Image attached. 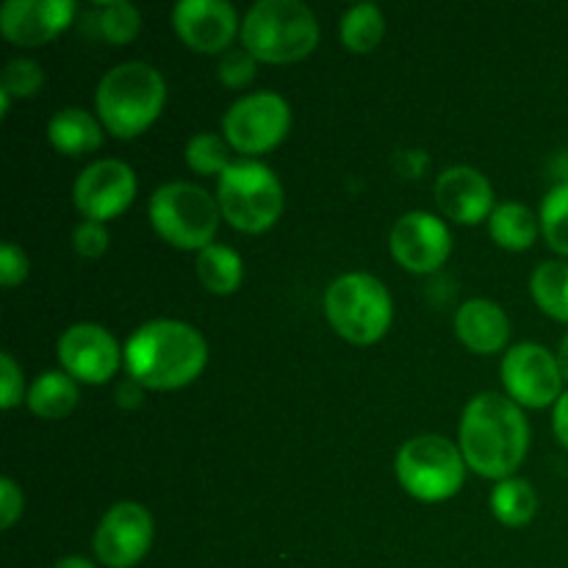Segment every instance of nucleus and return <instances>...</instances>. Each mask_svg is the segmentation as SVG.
Segmentation results:
<instances>
[{
	"label": "nucleus",
	"mask_w": 568,
	"mask_h": 568,
	"mask_svg": "<svg viewBox=\"0 0 568 568\" xmlns=\"http://www.w3.org/2000/svg\"><path fill=\"white\" fill-rule=\"evenodd\" d=\"M458 447L466 466L486 480H508L525 464L530 425L508 394H477L464 408Z\"/></svg>",
	"instance_id": "obj_1"
},
{
	"label": "nucleus",
	"mask_w": 568,
	"mask_h": 568,
	"mask_svg": "<svg viewBox=\"0 0 568 568\" xmlns=\"http://www.w3.org/2000/svg\"><path fill=\"white\" fill-rule=\"evenodd\" d=\"M122 364L131 381L150 392H175L203 375L209 344L203 333L181 320L144 322L125 342Z\"/></svg>",
	"instance_id": "obj_2"
},
{
	"label": "nucleus",
	"mask_w": 568,
	"mask_h": 568,
	"mask_svg": "<svg viewBox=\"0 0 568 568\" xmlns=\"http://www.w3.org/2000/svg\"><path fill=\"white\" fill-rule=\"evenodd\" d=\"M166 81L148 61H122L98 83L94 109L105 131L116 139H136L161 116Z\"/></svg>",
	"instance_id": "obj_3"
},
{
	"label": "nucleus",
	"mask_w": 568,
	"mask_h": 568,
	"mask_svg": "<svg viewBox=\"0 0 568 568\" xmlns=\"http://www.w3.org/2000/svg\"><path fill=\"white\" fill-rule=\"evenodd\" d=\"M316 14L300 0H258L244 14L242 44L255 61L294 64L320 44Z\"/></svg>",
	"instance_id": "obj_4"
},
{
	"label": "nucleus",
	"mask_w": 568,
	"mask_h": 568,
	"mask_svg": "<svg viewBox=\"0 0 568 568\" xmlns=\"http://www.w3.org/2000/svg\"><path fill=\"white\" fill-rule=\"evenodd\" d=\"M325 316L333 331L355 347L377 344L394 320V303L386 283L366 272H347L325 292Z\"/></svg>",
	"instance_id": "obj_5"
},
{
	"label": "nucleus",
	"mask_w": 568,
	"mask_h": 568,
	"mask_svg": "<svg viewBox=\"0 0 568 568\" xmlns=\"http://www.w3.org/2000/svg\"><path fill=\"white\" fill-rule=\"evenodd\" d=\"M148 216L153 231L175 250L200 253L214 244L222 211L216 197L189 181H172L150 194Z\"/></svg>",
	"instance_id": "obj_6"
},
{
	"label": "nucleus",
	"mask_w": 568,
	"mask_h": 568,
	"mask_svg": "<svg viewBox=\"0 0 568 568\" xmlns=\"http://www.w3.org/2000/svg\"><path fill=\"white\" fill-rule=\"evenodd\" d=\"M222 220L242 233H264L281 220L286 192L281 178L261 161H233L216 181Z\"/></svg>",
	"instance_id": "obj_7"
},
{
	"label": "nucleus",
	"mask_w": 568,
	"mask_h": 568,
	"mask_svg": "<svg viewBox=\"0 0 568 568\" xmlns=\"http://www.w3.org/2000/svg\"><path fill=\"white\" fill-rule=\"evenodd\" d=\"M394 471L399 486L419 503H447L464 488L466 460L458 444L427 433L399 447Z\"/></svg>",
	"instance_id": "obj_8"
},
{
	"label": "nucleus",
	"mask_w": 568,
	"mask_h": 568,
	"mask_svg": "<svg viewBox=\"0 0 568 568\" xmlns=\"http://www.w3.org/2000/svg\"><path fill=\"white\" fill-rule=\"evenodd\" d=\"M292 131V105L277 92H250L222 116V136L242 155L275 150Z\"/></svg>",
	"instance_id": "obj_9"
},
{
	"label": "nucleus",
	"mask_w": 568,
	"mask_h": 568,
	"mask_svg": "<svg viewBox=\"0 0 568 568\" xmlns=\"http://www.w3.org/2000/svg\"><path fill=\"white\" fill-rule=\"evenodd\" d=\"M505 394L519 408H549L564 397V375H560L558 355L532 342H521L505 353L499 366Z\"/></svg>",
	"instance_id": "obj_10"
},
{
	"label": "nucleus",
	"mask_w": 568,
	"mask_h": 568,
	"mask_svg": "<svg viewBox=\"0 0 568 568\" xmlns=\"http://www.w3.org/2000/svg\"><path fill=\"white\" fill-rule=\"evenodd\" d=\"M136 197V172L120 159H100L83 166L72 186V200L83 220L109 222L128 211Z\"/></svg>",
	"instance_id": "obj_11"
},
{
	"label": "nucleus",
	"mask_w": 568,
	"mask_h": 568,
	"mask_svg": "<svg viewBox=\"0 0 568 568\" xmlns=\"http://www.w3.org/2000/svg\"><path fill=\"white\" fill-rule=\"evenodd\" d=\"M388 250L403 270L414 275H430L447 264L453 253V233L442 216L430 211H408L394 222Z\"/></svg>",
	"instance_id": "obj_12"
},
{
	"label": "nucleus",
	"mask_w": 568,
	"mask_h": 568,
	"mask_svg": "<svg viewBox=\"0 0 568 568\" xmlns=\"http://www.w3.org/2000/svg\"><path fill=\"white\" fill-rule=\"evenodd\" d=\"M61 372L78 383L103 386L116 375L122 364V349L116 338L94 322H78L67 327L55 344Z\"/></svg>",
	"instance_id": "obj_13"
},
{
	"label": "nucleus",
	"mask_w": 568,
	"mask_h": 568,
	"mask_svg": "<svg viewBox=\"0 0 568 568\" xmlns=\"http://www.w3.org/2000/svg\"><path fill=\"white\" fill-rule=\"evenodd\" d=\"M153 532V516L144 505L116 503L94 530V555L109 568H133L150 552Z\"/></svg>",
	"instance_id": "obj_14"
},
{
	"label": "nucleus",
	"mask_w": 568,
	"mask_h": 568,
	"mask_svg": "<svg viewBox=\"0 0 568 568\" xmlns=\"http://www.w3.org/2000/svg\"><path fill=\"white\" fill-rule=\"evenodd\" d=\"M172 28L178 39L194 53H227L233 39L242 37L236 9L225 0H181L172 9Z\"/></svg>",
	"instance_id": "obj_15"
},
{
	"label": "nucleus",
	"mask_w": 568,
	"mask_h": 568,
	"mask_svg": "<svg viewBox=\"0 0 568 568\" xmlns=\"http://www.w3.org/2000/svg\"><path fill=\"white\" fill-rule=\"evenodd\" d=\"M72 0H9L0 6V33L17 48H42L72 26Z\"/></svg>",
	"instance_id": "obj_16"
},
{
	"label": "nucleus",
	"mask_w": 568,
	"mask_h": 568,
	"mask_svg": "<svg viewBox=\"0 0 568 568\" xmlns=\"http://www.w3.org/2000/svg\"><path fill=\"white\" fill-rule=\"evenodd\" d=\"M436 205L449 222L458 225H480L494 214V186L475 166H449L438 175Z\"/></svg>",
	"instance_id": "obj_17"
},
{
	"label": "nucleus",
	"mask_w": 568,
	"mask_h": 568,
	"mask_svg": "<svg viewBox=\"0 0 568 568\" xmlns=\"http://www.w3.org/2000/svg\"><path fill=\"white\" fill-rule=\"evenodd\" d=\"M455 336L477 355H494L508 347L510 320L494 300H466L455 314Z\"/></svg>",
	"instance_id": "obj_18"
},
{
	"label": "nucleus",
	"mask_w": 568,
	"mask_h": 568,
	"mask_svg": "<svg viewBox=\"0 0 568 568\" xmlns=\"http://www.w3.org/2000/svg\"><path fill=\"white\" fill-rule=\"evenodd\" d=\"M48 139L61 155H87L103 144V122L94 120L87 109L67 105L55 111L48 122Z\"/></svg>",
	"instance_id": "obj_19"
},
{
	"label": "nucleus",
	"mask_w": 568,
	"mask_h": 568,
	"mask_svg": "<svg viewBox=\"0 0 568 568\" xmlns=\"http://www.w3.org/2000/svg\"><path fill=\"white\" fill-rule=\"evenodd\" d=\"M26 405L44 422L64 419L78 405V381H72L67 372H42L28 388Z\"/></svg>",
	"instance_id": "obj_20"
},
{
	"label": "nucleus",
	"mask_w": 568,
	"mask_h": 568,
	"mask_svg": "<svg viewBox=\"0 0 568 568\" xmlns=\"http://www.w3.org/2000/svg\"><path fill=\"white\" fill-rule=\"evenodd\" d=\"M538 227H541L538 216L525 203H516V200L497 205L494 214L488 216V233H491L494 244L510 250V253L530 250L538 236Z\"/></svg>",
	"instance_id": "obj_21"
},
{
	"label": "nucleus",
	"mask_w": 568,
	"mask_h": 568,
	"mask_svg": "<svg viewBox=\"0 0 568 568\" xmlns=\"http://www.w3.org/2000/svg\"><path fill=\"white\" fill-rule=\"evenodd\" d=\"M194 270H197V281L203 283L205 292L222 294V297L236 292L244 281L242 255L227 244H209L205 250H200Z\"/></svg>",
	"instance_id": "obj_22"
},
{
	"label": "nucleus",
	"mask_w": 568,
	"mask_h": 568,
	"mask_svg": "<svg viewBox=\"0 0 568 568\" xmlns=\"http://www.w3.org/2000/svg\"><path fill=\"white\" fill-rule=\"evenodd\" d=\"M488 505H491V514L499 525L525 527L536 519L538 494L525 477H508V480H499L494 486Z\"/></svg>",
	"instance_id": "obj_23"
},
{
	"label": "nucleus",
	"mask_w": 568,
	"mask_h": 568,
	"mask_svg": "<svg viewBox=\"0 0 568 568\" xmlns=\"http://www.w3.org/2000/svg\"><path fill=\"white\" fill-rule=\"evenodd\" d=\"M89 31L98 39L111 44H128L139 37L142 28V14L136 6L125 3V0H105V3H94L87 14Z\"/></svg>",
	"instance_id": "obj_24"
},
{
	"label": "nucleus",
	"mask_w": 568,
	"mask_h": 568,
	"mask_svg": "<svg viewBox=\"0 0 568 568\" xmlns=\"http://www.w3.org/2000/svg\"><path fill=\"white\" fill-rule=\"evenodd\" d=\"M530 294L538 308L552 320L568 325V264L566 261H544L530 277Z\"/></svg>",
	"instance_id": "obj_25"
},
{
	"label": "nucleus",
	"mask_w": 568,
	"mask_h": 568,
	"mask_svg": "<svg viewBox=\"0 0 568 568\" xmlns=\"http://www.w3.org/2000/svg\"><path fill=\"white\" fill-rule=\"evenodd\" d=\"M342 44L349 53H372L383 42L386 33V17L375 3L349 6L342 17Z\"/></svg>",
	"instance_id": "obj_26"
},
{
	"label": "nucleus",
	"mask_w": 568,
	"mask_h": 568,
	"mask_svg": "<svg viewBox=\"0 0 568 568\" xmlns=\"http://www.w3.org/2000/svg\"><path fill=\"white\" fill-rule=\"evenodd\" d=\"M186 164L197 175H222L233 164L231 144L214 131L194 133L186 144Z\"/></svg>",
	"instance_id": "obj_27"
},
{
	"label": "nucleus",
	"mask_w": 568,
	"mask_h": 568,
	"mask_svg": "<svg viewBox=\"0 0 568 568\" xmlns=\"http://www.w3.org/2000/svg\"><path fill=\"white\" fill-rule=\"evenodd\" d=\"M538 222H541V233L549 247L568 258V181L549 189Z\"/></svg>",
	"instance_id": "obj_28"
},
{
	"label": "nucleus",
	"mask_w": 568,
	"mask_h": 568,
	"mask_svg": "<svg viewBox=\"0 0 568 568\" xmlns=\"http://www.w3.org/2000/svg\"><path fill=\"white\" fill-rule=\"evenodd\" d=\"M44 72L37 61L31 59H11L3 70L0 89L11 98H33L42 89Z\"/></svg>",
	"instance_id": "obj_29"
},
{
	"label": "nucleus",
	"mask_w": 568,
	"mask_h": 568,
	"mask_svg": "<svg viewBox=\"0 0 568 568\" xmlns=\"http://www.w3.org/2000/svg\"><path fill=\"white\" fill-rule=\"evenodd\" d=\"M255 70H258V61H255L247 50H227V53L222 55L220 67H216V78L222 81V87L244 89L253 83Z\"/></svg>",
	"instance_id": "obj_30"
},
{
	"label": "nucleus",
	"mask_w": 568,
	"mask_h": 568,
	"mask_svg": "<svg viewBox=\"0 0 568 568\" xmlns=\"http://www.w3.org/2000/svg\"><path fill=\"white\" fill-rule=\"evenodd\" d=\"M28 397L26 381H22V369L17 366L14 355H0V408L14 410Z\"/></svg>",
	"instance_id": "obj_31"
},
{
	"label": "nucleus",
	"mask_w": 568,
	"mask_h": 568,
	"mask_svg": "<svg viewBox=\"0 0 568 568\" xmlns=\"http://www.w3.org/2000/svg\"><path fill=\"white\" fill-rule=\"evenodd\" d=\"M111 244V236H109V227L103 225V222H89L83 220L81 225L72 231V250H75L81 258H100V255H105V250H109Z\"/></svg>",
	"instance_id": "obj_32"
},
{
	"label": "nucleus",
	"mask_w": 568,
	"mask_h": 568,
	"mask_svg": "<svg viewBox=\"0 0 568 568\" xmlns=\"http://www.w3.org/2000/svg\"><path fill=\"white\" fill-rule=\"evenodd\" d=\"M28 270H31L28 255L14 242H3V247H0V283H3V288L20 286L28 277Z\"/></svg>",
	"instance_id": "obj_33"
},
{
	"label": "nucleus",
	"mask_w": 568,
	"mask_h": 568,
	"mask_svg": "<svg viewBox=\"0 0 568 568\" xmlns=\"http://www.w3.org/2000/svg\"><path fill=\"white\" fill-rule=\"evenodd\" d=\"M22 508H26V497L20 486L11 477H3L0 480V530H11L22 516Z\"/></svg>",
	"instance_id": "obj_34"
},
{
	"label": "nucleus",
	"mask_w": 568,
	"mask_h": 568,
	"mask_svg": "<svg viewBox=\"0 0 568 568\" xmlns=\"http://www.w3.org/2000/svg\"><path fill=\"white\" fill-rule=\"evenodd\" d=\"M144 392H148V388L139 386L136 381H131V377H128V381L116 388V403H120L122 408H139L144 399Z\"/></svg>",
	"instance_id": "obj_35"
},
{
	"label": "nucleus",
	"mask_w": 568,
	"mask_h": 568,
	"mask_svg": "<svg viewBox=\"0 0 568 568\" xmlns=\"http://www.w3.org/2000/svg\"><path fill=\"white\" fill-rule=\"evenodd\" d=\"M552 430H555V436H558V442L568 449V392L558 399V405H555Z\"/></svg>",
	"instance_id": "obj_36"
},
{
	"label": "nucleus",
	"mask_w": 568,
	"mask_h": 568,
	"mask_svg": "<svg viewBox=\"0 0 568 568\" xmlns=\"http://www.w3.org/2000/svg\"><path fill=\"white\" fill-rule=\"evenodd\" d=\"M53 568H94L92 560L81 558V555H67V558L55 560Z\"/></svg>",
	"instance_id": "obj_37"
},
{
	"label": "nucleus",
	"mask_w": 568,
	"mask_h": 568,
	"mask_svg": "<svg viewBox=\"0 0 568 568\" xmlns=\"http://www.w3.org/2000/svg\"><path fill=\"white\" fill-rule=\"evenodd\" d=\"M558 366H560V375H564V381H568V333L564 336V342H560Z\"/></svg>",
	"instance_id": "obj_38"
},
{
	"label": "nucleus",
	"mask_w": 568,
	"mask_h": 568,
	"mask_svg": "<svg viewBox=\"0 0 568 568\" xmlns=\"http://www.w3.org/2000/svg\"><path fill=\"white\" fill-rule=\"evenodd\" d=\"M566 175H568V164H566Z\"/></svg>",
	"instance_id": "obj_39"
}]
</instances>
